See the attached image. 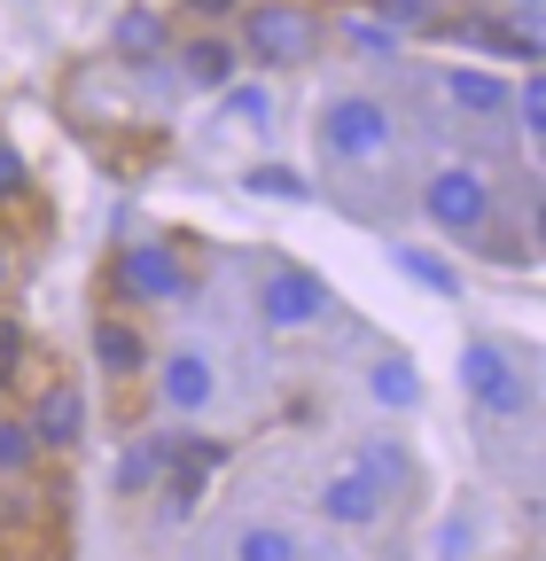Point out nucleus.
Wrapping results in <instances>:
<instances>
[{
  "instance_id": "obj_30",
  "label": "nucleus",
  "mask_w": 546,
  "mask_h": 561,
  "mask_svg": "<svg viewBox=\"0 0 546 561\" xmlns=\"http://www.w3.org/2000/svg\"><path fill=\"white\" fill-rule=\"evenodd\" d=\"M0 280H9V257H0Z\"/></svg>"
},
{
  "instance_id": "obj_29",
  "label": "nucleus",
  "mask_w": 546,
  "mask_h": 561,
  "mask_svg": "<svg viewBox=\"0 0 546 561\" xmlns=\"http://www.w3.org/2000/svg\"><path fill=\"white\" fill-rule=\"evenodd\" d=\"M515 9H538V0H515Z\"/></svg>"
},
{
  "instance_id": "obj_28",
  "label": "nucleus",
  "mask_w": 546,
  "mask_h": 561,
  "mask_svg": "<svg viewBox=\"0 0 546 561\" xmlns=\"http://www.w3.org/2000/svg\"><path fill=\"white\" fill-rule=\"evenodd\" d=\"M187 9H195V16H227V9H235V0H187Z\"/></svg>"
},
{
  "instance_id": "obj_20",
  "label": "nucleus",
  "mask_w": 546,
  "mask_h": 561,
  "mask_svg": "<svg viewBox=\"0 0 546 561\" xmlns=\"http://www.w3.org/2000/svg\"><path fill=\"white\" fill-rule=\"evenodd\" d=\"M398 265L414 273V280H430L437 297H453V289H460V280H453V265H445V257H430V250H398Z\"/></svg>"
},
{
  "instance_id": "obj_12",
  "label": "nucleus",
  "mask_w": 546,
  "mask_h": 561,
  "mask_svg": "<svg viewBox=\"0 0 546 561\" xmlns=\"http://www.w3.org/2000/svg\"><path fill=\"white\" fill-rule=\"evenodd\" d=\"M164 476V445L157 437H141V445H125L117 453V468H110V483H117V500H141V491Z\"/></svg>"
},
{
  "instance_id": "obj_23",
  "label": "nucleus",
  "mask_w": 546,
  "mask_h": 561,
  "mask_svg": "<svg viewBox=\"0 0 546 561\" xmlns=\"http://www.w3.org/2000/svg\"><path fill=\"white\" fill-rule=\"evenodd\" d=\"M515 117H523V133H531V140L546 133V79H523V94H515Z\"/></svg>"
},
{
  "instance_id": "obj_15",
  "label": "nucleus",
  "mask_w": 546,
  "mask_h": 561,
  "mask_svg": "<svg viewBox=\"0 0 546 561\" xmlns=\"http://www.w3.org/2000/svg\"><path fill=\"white\" fill-rule=\"evenodd\" d=\"M235 561H305V546L282 523H250V530H235Z\"/></svg>"
},
{
  "instance_id": "obj_21",
  "label": "nucleus",
  "mask_w": 546,
  "mask_h": 561,
  "mask_svg": "<svg viewBox=\"0 0 546 561\" xmlns=\"http://www.w3.org/2000/svg\"><path fill=\"white\" fill-rule=\"evenodd\" d=\"M352 468H360V476H375L383 491H390V483H406V453H398V445H367Z\"/></svg>"
},
{
  "instance_id": "obj_13",
  "label": "nucleus",
  "mask_w": 546,
  "mask_h": 561,
  "mask_svg": "<svg viewBox=\"0 0 546 561\" xmlns=\"http://www.w3.org/2000/svg\"><path fill=\"white\" fill-rule=\"evenodd\" d=\"M94 359H102V375H141V335H133L125 320H94Z\"/></svg>"
},
{
  "instance_id": "obj_1",
  "label": "nucleus",
  "mask_w": 546,
  "mask_h": 561,
  "mask_svg": "<svg viewBox=\"0 0 546 561\" xmlns=\"http://www.w3.org/2000/svg\"><path fill=\"white\" fill-rule=\"evenodd\" d=\"M312 39H320V24H312V9H297V0H258V9H242V47H250V62H265V70L305 62Z\"/></svg>"
},
{
  "instance_id": "obj_4",
  "label": "nucleus",
  "mask_w": 546,
  "mask_h": 561,
  "mask_svg": "<svg viewBox=\"0 0 546 561\" xmlns=\"http://www.w3.org/2000/svg\"><path fill=\"white\" fill-rule=\"evenodd\" d=\"M258 312H265V328H282V335H297V328H312V320L328 312V289H320L312 273L282 265V273H265V289H258Z\"/></svg>"
},
{
  "instance_id": "obj_24",
  "label": "nucleus",
  "mask_w": 546,
  "mask_h": 561,
  "mask_svg": "<svg viewBox=\"0 0 546 561\" xmlns=\"http://www.w3.org/2000/svg\"><path fill=\"white\" fill-rule=\"evenodd\" d=\"M16 367H24V328L0 312V382H16Z\"/></svg>"
},
{
  "instance_id": "obj_14",
  "label": "nucleus",
  "mask_w": 546,
  "mask_h": 561,
  "mask_svg": "<svg viewBox=\"0 0 546 561\" xmlns=\"http://www.w3.org/2000/svg\"><path fill=\"white\" fill-rule=\"evenodd\" d=\"M180 70H187L195 87H227V79H235V47H227V39H187V47H180Z\"/></svg>"
},
{
  "instance_id": "obj_6",
  "label": "nucleus",
  "mask_w": 546,
  "mask_h": 561,
  "mask_svg": "<svg viewBox=\"0 0 546 561\" xmlns=\"http://www.w3.org/2000/svg\"><path fill=\"white\" fill-rule=\"evenodd\" d=\"M219 468V445H172L164 453V523H187L195 507H203V476Z\"/></svg>"
},
{
  "instance_id": "obj_7",
  "label": "nucleus",
  "mask_w": 546,
  "mask_h": 561,
  "mask_svg": "<svg viewBox=\"0 0 546 561\" xmlns=\"http://www.w3.org/2000/svg\"><path fill=\"white\" fill-rule=\"evenodd\" d=\"M460 382H468L476 405H492V413H515L523 405V382H515V367H508L500 343H468L460 351Z\"/></svg>"
},
{
  "instance_id": "obj_3",
  "label": "nucleus",
  "mask_w": 546,
  "mask_h": 561,
  "mask_svg": "<svg viewBox=\"0 0 546 561\" xmlns=\"http://www.w3.org/2000/svg\"><path fill=\"white\" fill-rule=\"evenodd\" d=\"M422 210H430V227H445V234H476L492 219V180L468 172V164H445V172H430Z\"/></svg>"
},
{
  "instance_id": "obj_5",
  "label": "nucleus",
  "mask_w": 546,
  "mask_h": 561,
  "mask_svg": "<svg viewBox=\"0 0 546 561\" xmlns=\"http://www.w3.org/2000/svg\"><path fill=\"white\" fill-rule=\"evenodd\" d=\"M117 289L141 297V305H172L187 289V273H180V257L164 242H133V250H117Z\"/></svg>"
},
{
  "instance_id": "obj_26",
  "label": "nucleus",
  "mask_w": 546,
  "mask_h": 561,
  "mask_svg": "<svg viewBox=\"0 0 546 561\" xmlns=\"http://www.w3.org/2000/svg\"><path fill=\"white\" fill-rule=\"evenodd\" d=\"M375 9H383V24L398 32V24H422V16L437 9V0H375Z\"/></svg>"
},
{
  "instance_id": "obj_11",
  "label": "nucleus",
  "mask_w": 546,
  "mask_h": 561,
  "mask_svg": "<svg viewBox=\"0 0 546 561\" xmlns=\"http://www.w3.org/2000/svg\"><path fill=\"white\" fill-rule=\"evenodd\" d=\"M445 94H453V110H468V117H500V110H508V87L492 79V70H468V62L445 70Z\"/></svg>"
},
{
  "instance_id": "obj_9",
  "label": "nucleus",
  "mask_w": 546,
  "mask_h": 561,
  "mask_svg": "<svg viewBox=\"0 0 546 561\" xmlns=\"http://www.w3.org/2000/svg\"><path fill=\"white\" fill-rule=\"evenodd\" d=\"M383 500H390V491H383L375 476H360V468H344V476H328V483H320V515H328V523H344V530L383 523Z\"/></svg>"
},
{
  "instance_id": "obj_22",
  "label": "nucleus",
  "mask_w": 546,
  "mask_h": 561,
  "mask_svg": "<svg viewBox=\"0 0 546 561\" xmlns=\"http://www.w3.org/2000/svg\"><path fill=\"white\" fill-rule=\"evenodd\" d=\"M227 110H235L242 125H265V117H273V94H265V87H227Z\"/></svg>"
},
{
  "instance_id": "obj_16",
  "label": "nucleus",
  "mask_w": 546,
  "mask_h": 561,
  "mask_svg": "<svg viewBox=\"0 0 546 561\" xmlns=\"http://www.w3.org/2000/svg\"><path fill=\"white\" fill-rule=\"evenodd\" d=\"M117 55L157 62V55H164V24H157L149 9H125V16H117Z\"/></svg>"
},
{
  "instance_id": "obj_19",
  "label": "nucleus",
  "mask_w": 546,
  "mask_h": 561,
  "mask_svg": "<svg viewBox=\"0 0 546 561\" xmlns=\"http://www.w3.org/2000/svg\"><path fill=\"white\" fill-rule=\"evenodd\" d=\"M32 421H9V413H0V476H24L32 468Z\"/></svg>"
},
{
  "instance_id": "obj_18",
  "label": "nucleus",
  "mask_w": 546,
  "mask_h": 561,
  "mask_svg": "<svg viewBox=\"0 0 546 561\" xmlns=\"http://www.w3.org/2000/svg\"><path fill=\"white\" fill-rule=\"evenodd\" d=\"M375 398H383L390 413H406V405H414V398H422V382H414V367H406V359H383V367H375Z\"/></svg>"
},
{
  "instance_id": "obj_25",
  "label": "nucleus",
  "mask_w": 546,
  "mask_h": 561,
  "mask_svg": "<svg viewBox=\"0 0 546 561\" xmlns=\"http://www.w3.org/2000/svg\"><path fill=\"white\" fill-rule=\"evenodd\" d=\"M352 47H367V55H390V47H398V32H390V24H375V16H360V24H352Z\"/></svg>"
},
{
  "instance_id": "obj_2",
  "label": "nucleus",
  "mask_w": 546,
  "mask_h": 561,
  "mask_svg": "<svg viewBox=\"0 0 546 561\" xmlns=\"http://www.w3.org/2000/svg\"><path fill=\"white\" fill-rule=\"evenodd\" d=\"M320 149L335 164H375L390 149V110L367 102V94H344V102H328L320 110Z\"/></svg>"
},
{
  "instance_id": "obj_8",
  "label": "nucleus",
  "mask_w": 546,
  "mask_h": 561,
  "mask_svg": "<svg viewBox=\"0 0 546 561\" xmlns=\"http://www.w3.org/2000/svg\"><path fill=\"white\" fill-rule=\"evenodd\" d=\"M79 437H87V398H79L71 382L39 390V405H32V445H39V453H71Z\"/></svg>"
},
{
  "instance_id": "obj_27",
  "label": "nucleus",
  "mask_w": 546,
  "mask_h": 561,
  "mask_svg": "<svg viewBox=\"0 0 546 561\" xmlns=\"http://www.w3.org/2000/svg\"><path fill=\"white\" fill-rule=\"evenodd\" d=\"M24 180H32V172H24V157L9 149V140H0V195H24Z\"/></svg>"
},
{
  "instance_id": "obj_17",
  "label": "nucleus",
  "mask_w": 546,
  "mask_h": 561,
  "mask_svg": "<svg viewBox=\"0 0 546 561\" xmlns=\"http://www.w3.org/2000/svg\"><path fill=\"white\" fill-rule=\"evenodd\" d=\"M242 187L250 195H273V203H305V172H289V164H250Z\"/></svg>"
},
{
  "instance_id": "obj_10",
  "label": "nucleus",
  "mask_w": 546,
  "mask_h": 561,
  "mask_svg": "<svg viewBox=\"0 0 546 561\" xmlns=\"http://www.w3.org/2000/svg\"><path fill=\"white\" fill-rule=\"evenodd\" d=\"M157 390H164V405H172V413H203L219 382H212V359H203V351H172Z\"/></svg>"
}]
</instances>
